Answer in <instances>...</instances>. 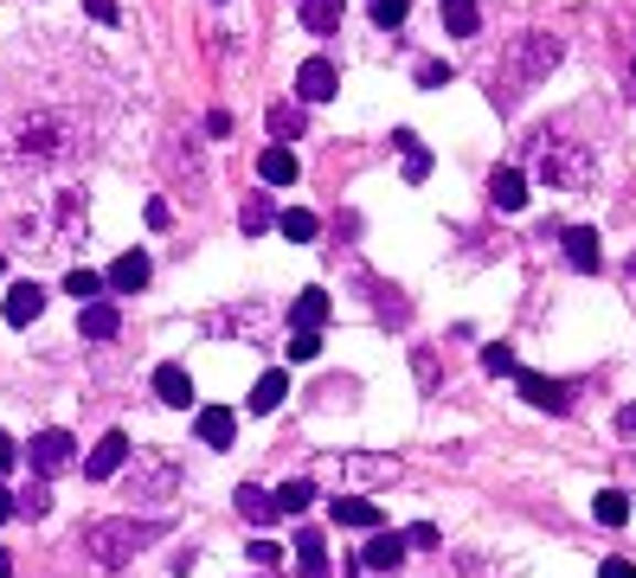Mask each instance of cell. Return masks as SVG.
Wrapping results in <instances>:
<instances>
[{"label": "cell", "instance_id": "20", "mask_svg": "<svg viewBox=\"0 0 636 578\" xmlns=\"http://www.w3.org/2000/svg\"><path fill=\"white\" fill-rule=\"evenodd\" d=\"M328 514H335V527H367V534L379 527V508H374L367 495H335V508H328Z\"/></svg>", "mask_w": 636, "mask_h": 578}, {"label": "cell", "instance_id": "39", "mask_svg": "<svg viewBox=\"0 0 636 578\" xmlns=\"http://www.w3.org/2000/svg\"><path fill=\"white\" fill-rule=\"evenodd\" d=\"M450 77H456L450 65H418V84H424V90H438V84H450Z\"/></svg>", "mask_w": 636, "mask_h": 578}, {"label": "cell", "instance_id": "32", "mask_svg": "<svg viewBox=\"0 0 636 578\" xmlns=\"http://www.w3.org/2000/svg\"><path fill=\"white\" fill-rule=\"evenodd\" d=\"M65 296H77V303H97V296H104V276H97V270H72V276H65Z\"/></svg>", "mask_w": 636, "mask_h": 578}, {"label": "cell", "instance_id": "26", "mask_svg": "<svg viewBox=\"0 0 636 578\" xmlns=\"http://www.w3.org/2000/svg\"><path fill=\"white\" fill-rule=\"evenodd\" d=\"M290 399V373H263L258 385H251V412H277Z\"/></svg>", "mask_w": 636, "mask_h": 578}, {"label": "cell", "instance_id": "4", "mask_svg": "<svg viewBox=\"0 0 636 578\" xmlns=\"http://www.w3.org/2000/svg\"><path fill=\"white\" fill-rule=\"evenodd\" d=\"M161 527L154 521H136V514H116V521H90L84 527V553L104 566V572H116V566H129L136 553H142V539H154Z\"/></svg>", "mask_w": 636, "mask_h": 578}, {"label": "cell", "instance_id": "36", "mask_svg": "<svg viewBox=\"0 0 636 578\" xmlns=\"http://www.w3.org/2000/svg\"><path fill=\"white\" fill-rule=\"evenodd\" d=\"M283 347H290V360H315V353H322V335H315V328H297Z\"/></svg>", "mask_w": 636, "mask_h": 578}, {"label": "cell", "instance_id": "47", "mask_svg": "<svg viewBox=\"0 0 636 578\" xmlns=\"http://www.w3.org/2000/svg\"><path fill=\"white\" fill-rule=\"evenodd\" d=\"M0 521H13V495L7 489H0Z\"/></svg>", "mask_w": 636, "mask_h": 578}, {"label": "cell", "instance_id": "34", "mask_svg": "<svg viewBox=\"0 0 636 578\" xmlns=\"http://www.w3.org/2000/svg\"><path fill=\"white\" fill-rule=\"evenodd\" d=\"M483 367H488V373H521V360H515V347H508V341L483 347Z\"/></svg>", "mask_w": 636, "mask_h": 578}, {"label": "cell", "instance_id": "44", "mask_svg": "<svg viewBox=\"0 0 636 578\" xmlns=\"http://www.w3.org/2000/svg\"><path fill=\"white\" fill-rule=\"evenodd\" d=\"M617 430H624V437H636V405H624V412H617Z\"/></svg>", "mask_w": 636, "mask_h": 578}, {"label": "cell", "instance_id": "40", "mask_svg": "<svg viewBox=\"0 0 636 578\" xmlns=\"http://www.w3.org/2000/svg\"><path fill=\"white\" fill-rule=\"evenodd\" d=\"M406 546H438V527H431V521H418V527H406Z\"/></svg>", "mask_w": 636, "mask_h": 578}, {"label": "cell", "instance_id": "27", "mask_svg": "<svg viewBox=\"0 0 636 578\" xmlns=\"http://www.w3.org/2000/svg\"><path fill=\"white\" fill-rule=\"evenodd\" d=\"M392 142H399V149H406V181H424V174H431V154H424V142H418L412 129H392Z\"/></svg>", "mask_w": 636, "mask_h": 578}, {"label": "cell", "instance_id": "37", "mask_svg": "<svg viewBox=\"0 0 636 578\" xmlns=\"http://www.w3.org/2000/svg\"><path fill=\"white\" fill-rule=\"evenodd\" d=\"M52 508V489H26V495H13V514H45Z\"/></svg>", "mask_w": 636, "mask_h": 578}, {"label": "cell", "instance_id": "43", "mask_svg": "<svg viewBox=\"0 0 636 578\" xmlns=\"http://www.w3.org/2000/svg\"><path fill=\"white\" fill-rule=\"evenodd\" d=\"M168 219H174V206H168V199H149V226L161 231V226H168Z\"/></svg>", "mask_w": 636, "mask_h": 578}, {"label": "cell", "instance_id": "24", "mask_svg": "<svg viewBox=\"0 0 636 578\" xmlns=\"http://www.w3.org/2000/svg\"><path fill=\"white\" fill-rule=\"evenodd\" d=\"M297 572L328 578V546H322V534H297Z\"/></svg>", "mask_w": 636, "mask_h": 578}, {"label": "cell", "instance_id": "10", "mask_svg": "<svg viewBox=\"0 0 636 578\" xmlns=\"http://www.w3.org/2000/svg\"><path fill=\"white\" fill-rule=\"evenodd\" d=\"M335 65H328V58H309V65H302L297 72V97L302 103H328V97H335Z\"/></svg>", "mask_w": 636, "mask_h": 578}, {"label": "cell", "instance_id": "11", "mask_svg": "<svg viewBox=\"0 0 636 578\" xmlns=\"http://www.w3.org/2000/svg\"><path fill=\"white\" fill-rule=\"evenodd\" d=\"M154 399L174 405V412H187V405H193V373H187V367H174V360L154 367Z\"/></svg>", "mask_w": 636, "mask_h": 578}, {"label": "cell", "instance_id": "28", "mask_svg": "<svg viewBox=\"0 0 636 578\" xmlns=\"http://www.w3.org/2000/svg\"><path fill=\"white\" fill-rule=\"evenodd\" d=\"M592 514H599V527H624V521H630V495H624V489H604V495H592Z\"/></svg>", "mask_w": 636, "mask_h": 578}, {"label": "cell", "instance_id": "7", "mask_svg": "<svg viewBox=\"0 0 636 578\" xmlns=\"http://www.w3.org/2000/svg\"><path fill=\"white\" fill-rule=\"evenodd\" d=\"M515 385H521L527 405H540V412H565V405H572V385L547 380V373H515Z\"/></svg>", "mask_w": 636, "mask_h": 578}, {"label": "cell", "instance_id": "12", "mask_svg": "<svg viewBox=\"0 0 636 578\" xmlns=\"http://www.w3.org/2000/svg\"><path fill=\"white\" fill-rule=\"evenodd\" d=\"M399 559H406V534H386V527H374L367 553H360V566H367V572H399Z\"/></svg>", "mask_w": 636, "mask_h": 578}, {"label": "cell", "instance_id": "29", "mask_svg": "<svg viewBox=\"0 0 636 578\" xmlns=\"http://www.w3.org/2000/svg\"><path fill=\"white\" fill-rule=\"evenodd\" d=\"M277 231H283L290 244H315V231H322V219H315V212H302V206H290V212L277 219Z\"/></svg>", "mask_w": 636, "mask_h": 578}, {"label": "cell", "instance_id": "6", "mask_svg": "<svg viewBox=\"0 0 636 578\" xmlns=\"http://www.w3.org/2000/svg\"><path fill=\"white\" fill-rule=\"evenodd\" d=\"M72 462H77L72 430H39L33 437V469L39 476H58V469H72Z\"/></svg>", "mask_w": 636, "mask_h": 578}, {"label": "cell", "instance_id": "30", "mask_svg": "<svg viewBox=\"0 0 636 578\" xmlns=\"http://www.w3.org/2000/svg\"><path fill=\"white\" fill-rule=\"evenodd\" d=\"M270 501H277V514H302V508L315 501V482H302V476H297V482H283Z\"/></svg>", "mask_w": 636, "mask_h": 578}, {"label": "cell", "instance_id": "15", "mask_svg": "<svg viewBox=\"0 0 636 578\" xmlns=\"http://www.w3.org/2000/svg\"><path fill=\"white\" fill-rule=\"evenodd\" d=\"M488 199H495L502 212H521L527 206V174L521 167H495V174H488Z\"/></svg>", "mask_w": 636, "mask_h": 578}, {"label": "cell", "instance_id": "9", "mask_svg": "<svg viewBox=\"0 0 636 578\" xmlns=\"http://www.w3.org/2000/svg\"><path fill=\"white\" fill-rule=\"evenodd\" d=\"M174 462H161V457H142L136 462V476H129V495H174Z\"/></svg>", "mask_w": 636, "mask_h": 578}, {"label": "cell", "instance_id": "19", "mask_svg": "<svg viewBox=\"0 0 636 578\" xmlns=\"http://www.w3.org/2000/svg\"><path fill=\"white\" fill-rule=\"evenodd\" d=\"M149 258H142V251H122V258H116L110 264V276H104V290H142V283H149Z\"/></svg>", "mask_w": 636, "mask_h": 578}, {"label": "cell", "instance_id": "16", "mask_svg": "<svg viewBox=\"0 0 636 578\" xmlns=\"http://www.w3.org/2000/svg\"><path fill=\"white\" fill-rule=\"evenodd\" d=\"M193 430H200V444H206V450H231V437H238V418H231L225 405H206Z\"/></svg>", "mask_w": 636, "mask_h": 578}, {"label": "cell", "instance_id": "8", "mask_svg": "<svg viewBox=\"0 0 636 578\" xmlns=\"http://www.w3.org/2000/svg\"><path fill=\"white\" fill-rule=\"evenodd\" d=\"M122 462H129V437H122V430H110V437H97V450L84 457V476H90V482H110Z\"/></svg>", "mask_w": 636, "mask_h": 578}, {"label": "cell", "instance_id": "17", "mask_svg": "<svg viewBox=\"0 0 636 578\" xmlns=\"http://www.w3.org/2000/svg\"><path fill=\"white\" fill-rule=\"evenodd\" d=\"M39 308H45V290H39V283H13V290H7V321H13V328H33Z\"/></svg>", "mask_w": 636, "mask_h": 578}, {"label": "cell", "instance_id": "49", "mask_svg": "<svg viewBox=\"0 0 636 578\" xmlns=\"http://www.w3.org/2000/svg\"><path fill=\"white\" fill-rule=\"evenodd\" d=\"M630 270H636V258H630Z\"/></svg>", "mask_w": 636, "mask_h": 578}, {"label": "cell", "instance_id": "2", "mask_svg": "<svg viewBox=\"0 0 636 578\" xmlns=\"http://www.w3.org/2000/svg\"><path fill=\"white\" fill-rule=\"evenodd\" d=\"M560 65V39L553 33H521L508 39V52H502V72H495V84H488V97H495V110H515L527 90L540 84V77Z\"/></svg>", "mask_w": 636, "mask_h": 578}, {"label": "cell", "instance_id": "5", "mask_svg": "<svg viewBox=\"0 0 636 578\" xmlns=\"http://www.w3.org/2000/svg\"><path fill=\"white\" fill-rule=\"evenodd\" d=\"M322 476H341V482L374 489V482H392V476H399V462L392 457H328L322 462Z\"/></svg>", "mask_w": 636, "mask_h": 578}, {"label": "cell", "instance_id": "21", "mask_svg": "<svg viewBox=\"0 0 636 578\" xmlns=\"http://www.w3.org/2000/svg\"><path fill=\"white\" fill-rule=\"evenodd\" d=\"M116 328H122V315H116V303H84V341H116Z\"/></svg>", "mask_w": 636, "mask_h": 578}, {"label": "cell", "instance_id": "42", "mask_svg": "<svg viewBox=\"0 0 636 578\" xmlns=\"http://www.w3.org/2000/svg\"><path fill=\"white\" fill-rule=\"evenodd\" d=\"M599 578H636V566H630V559H604Z\"/></svg>", "mask_w": 636, "mask_h": 578}, {"label": "cell", "instance_id": "46", "mask_svg": "<svg viewBox=\"0 0 636 578\" xmlns=\"http://www.w3.org/2000/svg\"><path fill=\"white\" fill-rule=\"evenodd\" d=\"M0 578H13V553L7 546H0Z\"/></svg>", "mask_w": 636, "mask_h": 578}, {"label": "cell", "instance_id": "14", "mask_svg": "<svg viewBox=\"0 0 636 578\" xmlns=\"http://www.w3.org/2000/svg\"><path fill=\"white\" fill-rule=\"evenodd\" d=\"M565 264L585 270V276L604 264V244H599V231H592V226H572V231H565Z\"/></svg>", "mask_w": 636, "mask_h": 578}, {"label": "cell", "instance_id": "1", "mask_svg": "<svg viewBox=\"0 0 636 578\" xmlns=\"http://www.w3.org/2000/svg\"><path fill=\"white\" fill-rule=\"evenodd\" d=\"M97 142L90 110H77L65 97H39V103H13L0 110V167L13 174H58L77 167Z\"/></svg>", "mask_w": 636, "mask_h": 578}, {"label": "cell", "instance_id": "38", "mask_svg": "<svg viewBox=\"0 0 636 578\" xmlns=\"http://www.w3.org/2000/svg\"><path fill=\"white\" fill-rule=\"evenodd\" d=\"M84 13H90L97 26H116V20H122V13H116V0H84Z\"/></svg>", "mask_w": 636, "mask_h": 578}, {"label": "cell", "instance_id": "31", "mask_svg": "<svg viewBox=\"0 0 636 578\" xmlns=\"http://www.w3.org/2000/svg\"><path fill=\"white\" fill-rule=\"evenodd\" d=\"M270 135L290 149V135H302V110L297 103H270Z\"/></svg>", "mask_w": 636, "mask_h": 578}, {"label": "cell", "instance_id": "18", "mask_svg": "<svg viewBox=\"0 0 636 578\" xmlns=\"http://www.w3.org/2000/svg\"><path fill=\"white\" fill-rule=\"evenodd\" d=\"M438 20H444V33H456V39H476V33H483V7H476V0H444V7H438Z\"/></svg>", "mask_w": 636, "mask_h": 578}, {"label": "cell", "instance_id": "25", "mask_svg": "<svg viewBox=\"0 0 636 578\" xmlns=\"http://www.w3.org/2000/svg\"><path fill=\"white\" fill-rule=\"evenodd\" d=\"M328 290H302L297 296V308H290V321H297V328H322V321H328Z\"/></svg>", "mask_w": 636, "mask_h": 578}, {"label": "cell", "instance_id": "50", "mask_svg": "<svg viewBox=\"0 0 636 578\" xmlns=\"http://www.w3.org/2000/svg\"><path fill=\"white\" fill-rule=\"evenodd\" d=\"M630 469H636V462H630Z\"/></svg>", "mask_w": 636, "mask_h": 578}, {"label": "cell", "instance_id": "22", "mask_svg": "<svg viewBox=\"0 0 636 578\" xmlns=\"http://www.w3.org/2000/svg\"><path fill=\"white\" fill-rule=\"evenodd\" d=\"M231 501H238V514H245L251 527H270V521H277V501H270V489H258V482H245Z\"/></svg>", "mask_w": 636, "mask_h": 578}, {"label": "cell", "instance_id": "45", "mask_svg": "<svg viewBox=\"0 0 636 578\" xmlns=\"http://www.w3.org/2000/svg\"><path fill=\"white\" fill-rule=\"evenodd\" d=\"M7 469H13V437L0 430V476H7Z\"/></svg>", "mask_w": 636, "mask_h": 578}, {"label": "cell", "instance_id": "23", "mask_svg": "<svg viewBox=\"0 0 636 578\" xmlns=\"http://www.w3.org/2000/svg\"><path fill=\"white\" fill-rule=\"evenodd\" d=\"M302 26H309L315 39L341 33V0H302Z\"/></svg>", "mask_w": 636, "mask_h": 578}, {"label": "cell", "instance_id": "13", "mask_svg": "<svg viewBox=\"0 0 636 578\" xmlns=\"http://www.w3.org/2000/svg\"><path fill=\"white\" fill-rule=\"evenodd\" d=\"M258 174H263V187H297V174H302V161L283 142H270V149L258 154Z\"/></svg>", "mask_w": 636, "mask_h": 578}, {"label": "cell", "instance_id": "48", "mask_svg": "<svg viewBox=\"0 0 636 578\" xmlns=\"http://www.w3.org/2000/svg\"><path fill=\"white\" fill-rule=\"evenodd\" d=\"M0 270H7V258H0Z\"/></svg>", "mask_w": 636, "mask_h": 578}, {"label": "cell", "instance_id": "41", "mask_svg": "<svg viewBox=\"0 0 636 578\" xmlns=\"http://www.w3.org/2000/svg\"><path fill=\"white\" fill-rule=\"evenodd\" d=\"M245 226H251V231L270 226V206H263V199H251V206H245Z\"/></svg>", "mask_w": 636, "mask_h": 578}, {"label": "cell", "instance_id": "33", "mask_svg": "<svg viewBox=\"0 0 636 578\" xmlns=\"http://www.w3.org/2000/svg\"><path fill=\"white\" fill-rule=\"evenodd\" d=\"M406 13H412V0H374V26H406Z\"/></svg>", "mask_w": 636, "mask_h": 578}, {"label": "cell", "instance_id": "35", "mask_svg": "<svg viewBox=\"0 0 636 578\" xmlns=\"http://www.w3.org/2000/svg\"><path fill=\"white\" fill-rule=\"evenodd\" d=\"M245 553H251V566H258V572H277V566H283V546H277V539H251Z\"/></svg>", "mask_w": 636, "mask_h": 578}, {"label": "cell", "instance_id": "3", "mask_svg": "<svg viewBox=\"0 0 636 578\" xmlns=\"http://www.w3.org/2000/svg\"><path fill=\"white\" fill-rule=\"evenodd\" d=\"M533 181L540 187H560V193H585L599 181V149L592 142H579V135H533Z\"/></svg>", "mask_w": 636, "mask_h": 578}]
</instances>
